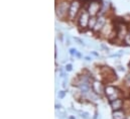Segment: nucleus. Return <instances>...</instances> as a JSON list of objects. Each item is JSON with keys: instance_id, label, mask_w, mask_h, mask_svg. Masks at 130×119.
<instances>
[{"instance_id": "1", "label": "nucleus", "mask_w": 130, "mask_h": 119, "mask_svg": "<svg viewBox=\"0 0 130 119\" xmlns=\"http://www.w3.org/2000/svg\"><path fill=\"white\" fill-rule=\"evenodd\" d=\"M72 0H57L55 6L56 17L61 21H67Z\"/></svg>"}, {"instance_id": "2", "label": "nucleus", "mask_w": 130, "mask_h": 119, "mask_svg": "<svg viewBox=\"0 0 130 119\" xmlns=\"http://www.w3.org/2000/svg\"><path fill=\"white\" fill-rule=\"evenodd\" d=\"M105 99H107L108 103L111 101H114L119 98H125L124 92L119 86L114 84H106L105 86Z\"/></svg>"}, {"instance_id": "3", "label": "nucleus", "mask_w": 130, "mask_h": 119, "mask_svg": "<svg viewBox=\"0 0 130 119\" xmlns=\"http://www.w3.org/2000/svg\"><path fill=\"white\" fill-rule=\"evenodd\" d=\"M90 17H91V16H90L89 12H88L87 9L84 7V8L81 10L80 14L78 15L77 20H76V23H75L80 33H87V32L89 31L88 26H89Z\"/></svg>"}, {"instance_id": "4", "label": "nucleus", "mask_w": 130, "mask_h": 119, "mask_svg": "<svg viewBox=\"0 0 130 119\" xmlns=\"http://www.w3.org/2000/svg\"><path fill=\"white\" fill-rule=\"evenodd\" d=\"M83 8H84V5H83L81 0H72L71 1V6H70L67 22L75 24L76 20H77V17L80 14V12H81V10Z\"/></svg>"}, {"instance_id": "5", "label": "nucleus", "mask_w": 130, "mask_h": 119, "mask_svg": "<svg viewBox=\"0 0 130 119\" xmlns=\"http://www.w3.org/2000/svg\"><path fill=\"white\" fill-rule=\"evenodd\" d=\"M99 72H100V75L102 77V80L107 84H113L115 81L118 80V77H117L115 70L113 68L107 66V65L101 66L99 69Z\"/></svg>"}, {"instance_id": "6", "label": "nucleus", "mask_w": 130, "mask_h": 119, "mask_svg": "<svg viewBox=\"0 0 130 119\" xmlns=\"http://www.w3.org/2000/svg\"><path fill=\"white\" fill-rule=\"evenodd\" d=\"M103 0H91L89 4L86 6L87 11L89 12L90 16H98L101 12Z\"/></svg>"}, {"instance_id": "7", "label": "nucleus", "mask_w": 130, "mask_h": 119, "mask_svg": "<svg viewBox=\"0 0 130 119\" xmlns=\"http://www.w3.org/2000/svg\"><path fill=\"white\" fill-rule=\"evenodd\" d=\"M105 86H106V84H104V82L103 81H101V80H98V79H94L93 80V82H92V91L98 95L99 97H101V98H104L105 97Z\"/></svg>"}, {"instance_id": "8", "label": "nucleus", "mask_w": 130, "mask_h": 119, "mask_svg": "<svg viewBox=\"0 0 130 119\" xmlns=\"http://www.w3.org/2000/svg\"><path fill=\"white\" fill-rule=\"evenodd\" d=\"M109 16L108 15H98L97 23L93 29V35H98L100 33V31L102 30V28L104 27V25L107 23V21L109 20Z\"/></svg>"}, {"instance_id": "9", "label": "nucleus", "mask_w": 130, "mask_h": 119, "mask_svg": "<svg viewBox=\"0 0 130 119\" xmlns=\"http://www.w3.org/2000/svg\"><path fill=\"white\" fill-rule=\"evenodd\" d=\"M125 104H126V98H119L114 101L109 102V106L112 111L120 110V109H125Z\"/></svg>"}, {"instance_id": "10", "label": "nucleus", "mask_w": 130, "mask_h": 119, "mask_svg": "<svg viewBox=\"0 0 130 119\" xmlns=\"http://www.w3.org/2000/svg\"><path fill=\"white\" fill-rule=\"evenodd\" d=\"M128 111L126 109H120L116 111H112V118L113 119H126L128 116Z\"/></svg>"}, {"instance_id": "11", "label": "nucleus", "mask_w": 130, "mask_h": 119, "mask_svg": "<svg viewBox=\"0 0 130 119\" xmlns=\"http://www.w3.org/2000/svg\"><path fill=\"white\" fill-rule=\"evenodd\" d=\"M112 9V4L109 0H103L102 3V8H101V12L99 15H108L109 12Z\"/></svg>"}, {"instance_id": "12", "label": "nucleus", "mask_w": 130, "mask_h": 119, "mask_svg": "<svg viewBox=\"0 0 130 119\" xmlns=\"http://www.w3.org/2000/svg\"><path fill=\"white\" fill-rule=\"evenodd\" d=\"M122 84H123V87L124 89L128 90L130 92V71L125 73V76L122 80Z\"/></svg>"}, {"instance_id": "13", "label": "nucleus", "mask_w": 130, "mask_h": 119, "mask_svg": "<svg viewBox=\"0 0 130 119\" xmlns=\"http://www.w3.org/2000/svg\"><path fill=\"white\" fill-rule=\"evenodd\" d=\"M97 19H98V16H91L90 17V21H89V31H93L96 23H97Z\"/></svg>"}, {"instance_id": "14", "label": "nucleus", "mask_w": 130, "mask_h": 119, "mask_svg": "<svg viewBox=\"0 0 130 119\" xmlns=\"http://www.w3.org/2000/svg\"><path fill=\"white\" fill-rule=\"evenodd\" d=\"M73 39L79 44V46H82V47H87V44H86V42H85V40L83 39V38H81V37H79V36H74L73 37Z\"/></svg>"}, {"instance_id": "15", "label": "nucleus", "mask_w": 130, "mask_h": 119, "mask_svg": "<svg viewBox=\"0 0 130 119\" xmlns=\"http://www.w3.org/2000/svg\"><path fill=\"white\" fill-rule=\"evenodd\" d=\"M79 115L82 119H91V115L89 114V112L84 111V110H80L79 111Z\"/></svg>"}, {"instance_id": "16", "label": "nucleus", "mask_w": 130, "mask_h": 119, "mask_svg": "<svg viewBox=\"0 0 130 119\" xmlns=\"http://www.w3.org/2000/svg\"><path fill=\"white\" fill-rule=\"evenodd\" d=\"M67 93H68V89L67 90H61V91H59V93H57V97H58L60 100H63V99L66 97Z\"/></svg>"}, {"instance_id": "17", "label": "nucleus", "mask_w": 130, "mask_h": 119, "mask_svg": "<svg viewBox=\"0 0 130 119\" xmlns=\"http://www.w3.org/2000/svg\"><path fill=\"white\" fill-rule=\"evenodd\" d=\"M77 53H78L77 49H75V48H70V49H69V55H70L72 58H73V57H76Z\"/></svg>"}, {"instance_id": "18", "label": "nucleus", "mask_w": 130, "mask_h": 119, "mask_svg": "<svg viewBox=\"0 0 130 119\" xmlns=\"http://www.w3.org/2000/svg\"><path fill=\"white\" fill-rule=\"evenodd\" d=\"M65 71L67 73H70L73 71V65L71 63H67L65 65Z\"/></svg>"}, {"instance_id": "19", "label": "nucleus", "mask_w": 130, "mask_h": 119, "mask_svg": "<svg viewBox=\"0 0 130 119\" xmlns=\"http://www.w3.org/2000/svg\"><path fill=\"white\" fill-rule=\"evenodd\" d=\"M123 44L126 46V47H130V32L126 35L124 41H123Z\"/></svg>"}, {"instance_id": "20", "label": "nucleus", "mask_w": 130, "mask_h": 119, "mask_svg": "<svg viewBox=\"0 0 130 119\" xmlns=\"http://www.w3.org/2000/svg\"><path fill=\"white\" fill-rule=\"evenodd\" d=\"M115 70H117V71H119V72H122V73H125V72H126L124 66H122V65H118V66H116Z\"/></svg>"}, {"instance_id": "21", "label": "nucleus", "mask_w": 130, "mask_h": 119, "mask_svg": "<svg viewBox=\"0 0 130 119\" xmlns=\"http://www.w3.org/2000/svg\"><path fill=\"white\" fill-rule=\"evenodd\" d=\"M100 47H101V49H103V50L105 51V53H107V54H108V53L110 52L109 48H108V47H107L105 43H101V44H100Z\"/></svg>"}, {"instance_id": "22", "label": "nucleus", "mask_w": 130, "mask_h": 119, "mask_svg": "<svg viewBox=\"0 0 130 119\" xmlns=\"http://www.w3.org/2000/svg\"><path fill=\"white\" fill-rule=\"evenodd\" d=\"M63 107H62V104H60V103H56V105H55V109L56 110H61Z\"/></svg>"}, {"instance_id": "23", "label": "nucleus", "mask_w": 130, "mask_h": 119, "mask_svg": "<svg viewBox=\"0 0 130 119\" xmlns=\"http://www.w3.org/2000/svg\"><path fill=\"white\" fill-rule=\"evenodd\" d=\"M90 55H91V56H94V57H96V58H100V55H99V53L95 52V51L91 52V53H90Z\"/></svg>"}, {"instance_id": "24", "label": "nucleus", "mask_w": 130, "mask_h": 119, "mask_svg": "<svg viewBox=\"0 0 130 119\" xmlns=\"http://www.w3.org/2000/svg\"><path fill=\"white\" fill-rule=\"evenodd\" d=\"M84 60H85L86 62H91L93 59H92V57H91V56H86V57L84 58Z\"/></svg>"}, {"instance_id": "25", "label": "nucleus", "mask_w": 130, "mask_h": 119, "mask_svg": "<svg viewBox=\"0 0 130 119\" xmlns=\"http://www.w3.org/2000/svg\"><path fill=\"white\" fill-rule=\"evenodd\" d=\"M76 58H78V59H81V58H82V54H81L80 52H78V53H77V55H76Z\"/></svg>"}, {"instance_id": "26", "label": "nucleus", "mask_w": 130, "mask_h": 119, "mask_svg": "<svg viewBox=\"0 0 130 119\" xmlns=\"http://www.w3.org/2000/svg\"><path fill=\"white\" fill-rule=\"evenodd\" d=\"M67 119H77V118H76V116H75V115H69Z\"/></svg>"}, {"instance_id": "27", "label": "nucleus", "mask_w": 130, "mask_h": 119, "mask_svg": "<svg viewBox=\"0 0 130 119\" xmlns=\"http://www.w3.org/2000/svg\"><path fill=\"white\" fill-rule=\"evenodd\" d=\"M127 68H128V70L130 71V61L128 62V64H127Z\"/></svg>"}]
</instances>
